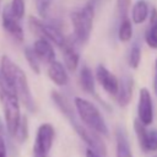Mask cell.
<instances>
[{
  "mask_svg": "<svg viewBox=\"0 0 157 157\" xmlns=\"http://www.w3.org/2000/svg\"><path fill=\"white\" fill-rule=\"evenodd\" d=\"M0 74L6 80V82L13 88L20 102L23 103V105L29 112H34L36 103L29 90L27 76L23 70L17 64H15L9 56L4 55L0 61Z\"/></svg>",
  "mask_w": 157,
  "mask_h": 157,
  "instance_id": "obj_1",
  "label": "cell"
},
{
  "mask_svg": "<svg viewBox=\"0 0 157 157\" xmlns=\"http://www.w3.org/2000/svg\"><path fill=\"white\" fill-rule=\"evenodd\" d=\"M52 99L55 103V105L60 109V112L66 117V119L69 120V123L71 124V126L74 128V130L76 131V134L81 137V140L92 150H94L97 153H99L101 156L105 155V146L104 142L101 140V135L96 134L94 131L90 130L88 128H86L85 125H82L80 121H77L76 118V113L74 110V108L71 107V104L67 102V99L59 92L53 91L52 92Z\"/></svg>",
  "mask_w": 157,
  "mask_h": 157,
  "instance_id": "obj_2",
  "label": "cell"
},
{
  "mask_svg": "<svg viewBox=\"0 0 157 157\" xmlns=\"http://www.w3.org/2000/svg\"><path fill=\"white\" fill-rule=\"evenodd\" d=\"M0 101L5 114L6 129L9 134L13 136L21 119L20 99L16 92L13 91V88L6 82V80L1 76V74H0Z\"/></svg>",
  "mask_w": 157,
  "mask_h": 157,
  "instance_id": "obj_3",
  "label": "cell"
},
{
  "mask_svg": "<svg viewBox=\"0 0 157 157\" xmlns=\"http://www.w3.org/2000/svg\"><path fill=\"white\" fill-rule=\"evenodd\" d=\"M75 103V109L76 113L78 114L80 120L85 124L86 128L90 130L94 131L98 135L107 136L108 135V126L105 124V120L99 112V109L90 101L82 98V97H76L74 99Z\"/></svg>",
  "mask_w": 157,
  "mask_h": 157,
  "instance_id": "obj_4",
  "label": "cell"
},
{
  "mask_svg": "<svg viewBox=\"0 0 157 157\" xmlns=\"http://www.w3.org/2000/svg\"><path fill=\"white\" fill-rule=\"evenodd\" d=\"M94 20V2L90 1L82 7L71 12L74 37L77 43H86L90 39Z\"/></svg>",
  "mask_w": 157,
  "mask_h": 157,
  "instance_id": "obj_5",
  "label": "cell"
},
{
  "mask_svg": "<svg viewBox=\"0 0 157 157\" xmlns=\"http://www.w3.org/2000/svg\"><path fill=\"white\" fill-rule=\"evenodd\" d=\"M28 25H29L31 31L34 34H37L40 38L48 39L50 43L58 45L59 48H61L65 44V42H66V38L64 37L61 31L56 26H54V25L44 23L43 21H40L39 18H37L34 16H29Z\"/></svg>",
  "mask_w": 157,
  "mask_h": 157,
  "instance_id": "obj_6",
  "label": "cell"
},
{
  "mask_svg": "<svg viewBox=\"0 0 157 157\" xmlns=\"http://www.w3.org/2000/svg\"><path fill=\"white\" fill-rule=\"evenodd\" d=\"M55 137V130L52 124L44 123L37 129L34 144H33V157H48Z\"/></svg>",
  "mask_w": 157,
  "mask_h": 157,
  "instance_id": "obj_7",
  "label": "cell"
},
{
  "mask_svg": "<svg viewBox=\"0 0 157 157\" xmlns=\"http://www.w3.org/2000/svg\"><path fill=\"white\" fill-rule=\"evenodd\" d=\"M134 130L141 148L145 152H156L157 151V129L147 130L139 119L134 120Z\"/></svg>",
  "mask_w": 157,
  "mask_h": 157,
  "instance_id": "obj_8",
  "label": "cell"
},
{
  "mask_svg": "<svg viewBox=\"0 0 157 157\" xmlns=\"http://www.w3.org/2000/svg\"><path fill=\"white\" fill-rule=\"evenodd\" d=\"M137 119L146 126L153 121V102L151 93L146 87L140 88L139 92Z\"/></svg>",
  "mask_w": 157,
  "mask_h": 157,
  "instance_id": "obj_9",
  "label": "cell"
},
{
  "mask_svg": "<svg viewBox=\"0 0 157 157\" xmlns=\"http://www.w3.org/2000/svg\"><path fill=\"white\" fill-rule=\"evenodd\" d=\"M94 77H96V80L98 81V83L103 87V90L107 93H109L112 96H115L117 94L118 87H119V80L103 64H98V66L96 67V75H94Z\"/></svg>",
  "mask_w": 157,
  "mask_h": 157,
  "instance_id": "obj_10",
  "label": "cell"
},
{
  "mask_svg": "<svg viewBox=\"0 0 157 157\" xmlns=\"http://www.w3.org/2000/svg\"><path fill=\"white\" fill-rule=\"evenodd\" d=\"M2 28L6 31V33L13 38L16 42L21 43L23 40V29L20 25V20H17L10 11L9 6H6L4 10H2Z\"/></svg>",
  "mask_w": 157,
  "mask_h": 157,
  "instance_id": "obj_11",
  "label": "cell"
},
{
  "mask_svg": "<svg viewBox=\"0 0 157 157\" xmlns=\"http://www.w3.org/2000/svg\"><path fill=\"white\" fill-rule=\"evenodd\" d=\"M132 92H134V78L129 74H124L121 78L119 80V87L117 92V102L118 105L124 108L126 107L132 98Z\"/></svg>",
  "mask_w": 157,
  "mask_h": 157,
  "instance_id": "obj_12",
  "label": "cell"
},
{
  "mask_svg": "<svg viewBox=\"0 0 157 157\" xmlns=\"http://www.w3.org/2000/svg\"><path fill=\"white\" fill-rule=\"evenodd\" d=\"M33 52L37 55V58L47 64L55 60V52L52 45V43L45 38H38L33 44Z\"/></svg>",
  "mask_w": 157,
  "mask_h": 157,
  "instance_id": "obj_13",
  "label": "cell"
},
{
  "mask_svg": "<svg viewBox=\"0 0 157 157\" xmlns=\"http://www.w3.org/2000/svg\"><path fill=\"white\" fill-rule=\"evenodd\" d=\"M48 76L56 86H66L67 82H69V76H67V72H66V67L56 60L49 63Z\"/></svg>",
  "mask_w": 157,
  "mask_h": 157,
  "instance_id": "obj_14",
  "label": "cell"
},
{
  "mask_svg": "<svg viewBox=\"0 0 157 157\" xmlns=\"http://www.w3.org/2000/svg\"><path fill=\"white\" fill-rule=\"evenodd\" d=\"M63 50V58H64V63H65V67L69 71H75L78 66V61H80V54L76 50L75 45L69 42L66 39L65 44L60 48Z\"/></svg>",
  "mask_w": 157,
  "mask_h": 157,
  "instance_id": "obj_15",
  "label": "cell"
},
{
  "mask_svg": "<svg viewBox=\"0 0 157 157\" xmlns=\"http://www.w3.org/2000/svg\"><path fill=\"white\" fill-rule=\"evenodd\" d=\"M80 86L81 88L88 93L94 96L96 94V80H94V75L92 72V70L88 66H82L80 70Z\"/></svg>",
  "mask_w": 157,
  "mask_h": 157,
  "instance_id": "obj_16",
  "label": "cell"
},
{
  "mask_svg": "<svg viewBox=\"0 0 157 157\" xmlns=\"http://www.w3.org/2000/svg\"><path fill=\"white\" fill-rule=\"evenodd\" d=\"M117 157H134L131 148H130V144L128 140V136L124 131V129L118 128L117 129Z\"/></svg>",
  "mask_w": 157,
  "mask_h": 157,
  "instance_id": "obj_17",
  "label": "cell"
},
{
  "mask_svg": "<svg viewBox=\"0 0 157 157\" xmlns=\"http://www.w3.org/2000/svg\"><path fill=\"white\" fill-rule=\"evenodd\" d=\"M150 12H148V4L145 0H137L131 10V17H132V22L136 25H141L144 23L147 17H148Z\"/></svg>",
  "mask_w": 157,
  "mask_h": 157,
  "instance_id": "obj_18",
  "label": "cell"
},
{
  "mask_svg": "<svg viewBox=\"0 0 157 157\" xmlns=\"http://www.w3.org/2000/svg\"><path fill=\"white\" fill-rule=\"evenodd\" d=\"M132 37V25L131 21L129 20V17L120 20V25H119V29H118V38L120 42H129Z\"/></svg>",
  "mask_w": 157,
  "mask_h": 157,
  "instance_id": "obj_19",
  "label": "cell"
},
{
  "mask_svg": "<svg viewBox=\"0 0 157 157\" xmlns=\"http://www.w3.org/2000/svg\"><path fill=\"white\" fill-rule=\"evenodd\" d=\"M141 61V45L139 42H135L128 54V64L131 69H137Z\"/></svg>",
  "mask_w": 157,
  "mask_h": 157,
  "instance_id": "obj_20",
  "label": "cell"
},
{
  "mask_svg": "<svg viewBox=\"0 0 157 157\" xmlns=\"http://www.w3.org/2000/svg\"><path fill=\"white\" fill-rule=\"evenodd\" d=\"M13 137L20 142H25L28 137V123H27V117H21L20 123L17 125V129L13 134Z\"/></svg>",
  "mask_w": 157,
  "mask_h": 157,
  "instance_id": "obj_21",
  "label": "cell"
},
{
  "mask_svg": "<svg viewBox=\"0 0 157 157\" xmlns=\"http://www.w3.org/2000/svg\"><path fill=\"white\" fill-rule=\"evenodd\" d=\"M145 42L152 49H157V22H150L148 28L145 31Z\"/></svg>",
  "mask_w": 157,
  "mask_h": 157,
  "instance_id": "obj_22",
  "label": "cell"
},
{
  "mask_svg": "<svg viewBox=\"0 0 157 157\" xmlns=\"http://www.w3.org/2000/svg\"><path fill=\"white\" fill-rule=\"evenodd\" d=\"M25 58L29 65V67L34 71V74H39L40 72V66H39V59L37 58V55L34 54L33 49L27 47L25 49Z\"/></svg>",
  "mask_w": 157,
  "mask_h": 157,
  "instance_id": "obj_23",
  "label": "cell"
},
{
  "mask_svg": "<svg viewBox=\"0 0 157 157\" xmlns=\"http://www.w3.org/2000/svg\"><path fill=\"white\" fill-rule=\"evenodd\" d=\"M11 13L17 18V20H21L25 15V0H12L10 6H9Z\"/></svg>",
  "mask_w": 157,
  "mask_h": 157,
  "instance_id": "obj_24",
  "label": "cell"
},
{
  "mask_svg": "<svg viewBox=\"0 0 157 157\" xmlns=\"http://www.w3.org/2000/svg\"><path fill=\"white\" fill-rule=\"evenodd\" d=\"M34 4L39 16L42 18H48L50 6H52V0H34Z\"/></svg>",
  "mask_w": 157,
  "mask_h": 157,
  "instance_id": "obj_25",
  "label": "cell"
},
{
  "mask_svg": "<svg viewBox=\"0 0 157 157\" xmlns=\"http://www.w3.org/2000/svg\"><path fill=\"white\" fill-rule=\"evenodd\" d=\"M130 5H131V0H117V12L119 20H124L128 17Z\"/></svg>",
  "mask_w": 157,
  "mask_h": 157,
  "instance_id": "obj_26",
  "label": "cell"
},
{
  "mask_svg": "<svg viewBox=\"0 0 157 157\" xmlns=\"http://www.w3.org/2000/svg\"><path fill=\"white\" fill-rule=\"evenodd\" d=\"M0 157H7V151H6V144L2 136L0 135Z\"/></svg>",
  "mask_w": 157,
  "mask_h": 157,
  "instance_id": "obj_27",
  "label": "cell"
},
{
  "mask_svg": "<svg viewBox=\"0 0 157 157\" xmlns=\"http://www.w3.org/2000/svg\"><path fill=\"white\" fill-rule=\"evenodd\" d=\"M85 156H86V157H102L99 153H97L94 150H92V148H90V147H87Z\"/></svg>",
  "mask_w": 157,
  "mask_h": 157,
  "instance_id": "obj_28",
  "label": "cell"
},
{
  "mask_svg": "<svg viewBox=\"0 0 157 157\" xmlns=\"http://www.w3.org/2000/svg\"><path fill=\"white\" fill-rule=\"evenodd\" d=\"M153 88H155V92L157 94V59H156V63H155V77H153Z\"/></svg>",
  "mask_w": 157,
  "mask_h": 157,
  "instance_id": "obj_29",
  "label": "cell"
},
{
  "mask_svg": "<svg viewBox=\"0 0 157 157\" xmlns=\"http://www.w3.org/2000/svg\"><path fill=\"white\" fill-rule=\"evenodd\" d=\"M1 131H2V125H1V123H0V135H1Z\"/></svg>",
  "mask_w": 157,
  "mask_h": 157,
  "instance_id": "obj_30",
  "label": "cell"
},
{
  "mask_svg": "<svg viewBox=\"0 0 157 157\" xmlns=\"http://www.w3.org/2000/svg\"><path fill=\"white\" fill-rule=\"evenodd\" d=\"M92 1H93V2H94V4H96V2H97V1H101V0H92Z\"/></svg>",
  "mask_w": 157,
  "mask_h": 157,
  "instance_id": "obj_31",
  "label": "cell"
},
{
  "mask_svg": "<svg viewBox=\"0 0 157 157\" xmlns=\"http://www.w3.org/2000/svg\"><path fill=\"white\" fill-rule=\"evenodd\" d=\"M0 5H1V0H0Z\"/></svg>",
  "mask_w": 157,
  "mask_h": 157,
  "instance_id": "obj_32",
  "label": "cell"
},
{
  "mask_svg": "<svg viewBox=\"0 0 157 157\" xmlns=\"http://www.w3.org/2000/svg\"><path fill=\"white\" fill-rule=\"evenodd\" d=\"M156 157H157V156H156Z\"/></svg>",
  "mask_w": 157,
  "mask_h": 157,
  "instance_id": "obj_33",
  "label": "cell"
}]
</instances>
